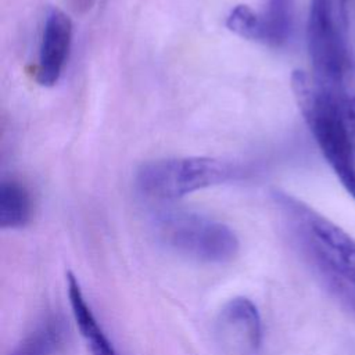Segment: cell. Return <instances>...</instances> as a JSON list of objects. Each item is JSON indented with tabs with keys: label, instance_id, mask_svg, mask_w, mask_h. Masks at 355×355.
Instances as JSON below:
<instances>
[{
	"label": "cell",
	"instance_id": "obj_1",
	"mask_svg": "<svg viewBox=\"0 0 355 355\" xmlns=\"http://www.w3.org/2000/svg\"><path fill=\"white\" fill-rule=\"evenodd\" d=\"M291 89L324 159L355 200V155L343 119V104L326 96L304 71H294Z\"/></svg>",
	"mask_w": 355,
	"mask_h": 355
},
{
	"label": "cell",
	"instance_id": "obj_2",
	"mask_svg": "<svg viewBox=\"0 0 355 355\" xmlns=\"http://www.w3.org/2000/svg\"><path fill=\"white\" fill-rule=\"evenodd\" d=\"M276 202L286 214L306 255L330 286L355 290V240L286 194H276Z\"/></svg>",
	"mask_w": 355,
	"mask_h": 355
},
{
	"label": "cell",
	"instance_id": "obj_3",
	"mask_svg": "<svg viewBox=\"0 0 355 355\" xmlns=\"http://www.w3.org/2000/svg\"><path fill=\"white\" fill-rule=\"evenodd\" d=\"M239 172L234 164L215 157L162 158L146 162L137 169L136 187L147 200L169 202L229 182Z\"/></svg>",
	"mask_w": 355,
	"mask_h": 355
},
{
	"label": "cell",
	"instance_id": "obj_4",
	"mask_svg": "<svg viewBox=\"0 0 355 355\" xmlns=\"http://www.w3.org/2000/svg\"><path fill=\"white\" fill-rule=\"evenodd\" d=\"M155 233L169 250L204 263L230 262L240 248L236 233L227 225L193 211L159 214Z\"/></svg>",
	"mask_w": 355,
	"mask_h": 355
},
{
	"label": "cell",
	"instance_id": "obj_5",
	"mask_svg": "<svg viewBox=\"0 0 355 355\" xmlns=\"http://www.w3.org/2000/svg\"><path fill=\"white\" fill-rule=\"evenodd\" d=\"M347 0H311L306 42L316 78L337 80L348 65Z\"/></svg>",
	"mask_w": 355,
	"mask_h": 355
},
{
	"label": "cell",
	"instance_id": "obj_6",
	"mask_svg": "<svg viewBox=\"0 0 355 355\" xmlns=\"http://www.w3.org/2000/svg\"><path fill=\"white\" fill-rule=\"evenodd\" d=\"M215 336L227 355H258L262 345V320L247 297L229 300L215 320Z\"/></svg>",
	"mask_w": 355,
	"mask_h": 355
},
{
	"label": "cell",
	"instance_id": "obj_7",
	"mask_svg": "<svg viewBox=\"0 0 355 355\" xmlns=\"http://www.w3.org/2000/svg\"><path fill=\"white\" fill-rule=\"evenodd\" d=\"M73 37V25L68 14L53 7L44 18L37 51L36 80L39 85L54 86L68 62Z\"/></svg>",
	"mask_w": 355,
	"mask_h": 355
},
{
	"label": "cell",
	"instance_id": "obj_8",
	"mask_svg": "<svg viewBox=\"0 0 355 355\" xmlns=\"http://www.w3.org/2000/svg\"><path fill=\"white\" fill-rule=\"evenodd\" d=\"M67 290L73 320L90 355H119L87 304L79 280L71 272L67 273Z\"/></svg>",
	"mask_w": 355,
	"mask_h": 355
},
{
	"label": "cell",
	"instance_id": "obj_9",
	"mask_svg": "<svg viewBox=\"0 0 355 355\" xmlns=\"http://www.w3.org/2000/svg\"><path fill=\"white\" fill-rule=\"evenodd\" d=\"M32 216V198L28 189L15 179L0 183V226L1 229L24 227Z\"/></svg>",
	"mask_w": 355,
	"mask_h": 355
},
{
	"label": "cell",
	"instance_id": "obj_10",
	"mask_svg": "<svg viewBox=\"0 0 355 355\" xmlns=\"http://www.w3.org/2000/svg\"><path fill=\"white\" fill-rule=\"evenodd\" d=\"M64 337L62 320L49 318L31 331L10 355H55L62 347Z\"/></svg>",
	"mask_w": 355,
	"mask_h": 355
},
{
	"label": "cell",
	"instance_id": "obj_11",
	"mask_svg": "<svg viewBox=\"0 0 355 355\" xmlns=\"http://www.w3.org/2000/svg\"><path fill=\"white\" fill-rule=\"evenodd\" d=\"M226 28L234 35L259 43L270 44V33L263 12H258L250 6L239 4L226 15Z\"/></svg>",
	"mask_w": 355,
	"mask_h": 355
},
{
	"label": "cell",
	"instance_id": "obj_12",
	"mask_svg": "<svg viewBox=\"0 0 355 355\" xmlns=\"http://www.w3.org/2000/svg\"><path fill=\"white\" fill-rule=\"evenodd\" d=\"M343 119L351 137H355V96L343 104Z\"/></svg>",
	"mask_w": 355,
	"mask_h": 355
},
{
	"label": "cell",
	"instance_id": "obj_13",
	"mask_svg": "<svg viewBox=\"0 0 355 355\" xmlns=\"http://www.w3.org/2000/svg\"><path fill=\"white\" fill-rule=\"evenodd\" d=\"M334 291L338 293V295L345 300V302L349 305V308L355 312V290L352 288H348L345 286H336L333 287Z\"/></svg>",
	"mask_w": 355,
	"mask_h": 355
}]
</instances>
